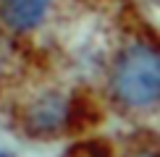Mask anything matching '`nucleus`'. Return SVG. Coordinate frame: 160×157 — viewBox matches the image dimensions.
Masks as SVG:
<instances>
[{
	"mask_svg": "<svg viewBox=\"0 0 160 157\" xmlns=\"http://www.w3.org/2000/svg\"><path fill=\"white\" fill-rule=\"evenodd\" d=\"M50 0H0V16L11 29L29 31L42 24Z\"/></svg>",
	"mask_w": 160,
	"mask_h": 157,
	"instance_id": "obj_2",
	"label": "nucleus"
},
{
	"mask_svg": "<svg viewBox=\"0 0 160 157\" xmlns=\"http://www.w3.org/2000/svg\"><path fill=\"white\" fill-rule=\"evenodd\" d=\"M113 89L131 107H150L160 92V68L155 50L142 45L126 50L113 71Z\"/></svg>",
	"mask_w": 160,
	"mask_h": 157,
	"instance_id": "obj_1",
	"label": "nucleus"
}]
</instances>
